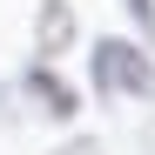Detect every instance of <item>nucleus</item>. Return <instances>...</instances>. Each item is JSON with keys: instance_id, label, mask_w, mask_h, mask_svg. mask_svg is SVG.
I'll list each match as a JSON object with an SVG mask.
<instances>
[{"instance_id": "39448f33", "label": "nucleus", "mask_w": 155, "mask_h": 155, "mask_svg": "<svg viewBox=\"0 0 155 155\" xmlns=\"http://www.w3.org/2000/svg\"><path fill=\"white\" fill-rule=\"evenodd\" d=\"M54 155H108V148H101V142H94V135H74V142H61V148H54Z\"/></svg>"}, {"instance_id": "7ed1b4c3", "label": "nucleus", "mask_w": 155, "mask_h": 155, "mask_svg": "<svg viewBox=\"0 0 155 155\" xmlns=\"http://www.w3.org/2000/svg\"><path fill=\"white\" fill-rule=\"evenodd\" d=\"M74 34H81V27H74V7H68V0H41V20H34V47H41V54L47 61L68 54Z\"/></svg>"}, {"instance_id": "f03ea898", "label": "nucleus", "mask_w": 155, "mask_h": 155, "mask_svg": "<svg viewBox=\"0 0 155 155\" xmlns=\"http://www.w3.org/2000/svg\"><path fill=\"white\" fill-rule=\"evenodd\" d=\"M20 88H27V101H34L47 121H74V108H81V94H74L54 68H27V81H20Z\"/></svg>"}, {"instance_id": "423d86ee", "label": "nucleus", "mask_w": 155, "mask_h": 155, "mask_svg": "<svg viewBox=\"0 0 155 155\" xmlns=\"http://www.w3.org/2000/svg\"><path fill=\"white\" fill-rule=\"evenodd\" d=\"M148 155H155V121H148Z\"/></svg>"}, {"instance_id": "20e7f679", "label": "nucleus", "mask_w": 155, "mask_h": 155, "mask_svg": "<svg viewBox=\"0 0 155 155\" xmlns=\"http://www.w3.org/2000/svg\"><path fill=\"white\" fill-rule=\"evenodd\" d=\"M121 7L142 20V41H148V34H155V0H121Z\"/></svg>"}, {"instance_id": "f257e3e1", "label": "nucleus", "mask_w": 155, "mask_h": 155, "mask_svg": "<svg viewBox=\"0 0 155 155\" xmlns=\"http://www.w3.org/2000/svg\"><path fill=\"white\" fill-rule=\"evenodd\" d=\"M94 88L115 101H148L155 94V61L142 54V41H94Z\"/></svg>"}]
</instances>
